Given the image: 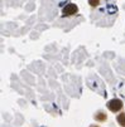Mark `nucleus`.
Returning <instances> with one entry per match:
<instances>
[{
    "mask_svg": "<svg viewBox=\"0 0 125 127\" xmlns=\"http://www.w3.org/2000/svg\"><path fill=\"white\" fill-rule=\"evenodd\" d=\"M118 122H119L123 127H125V115H124V113L118 116Z\"/></svg>",
    "mask_w": 125,
    "mask_h": 127,
    "instance_id": "7ed1b4c3",
    "label": "nucleus"
},
{
    "mask_svg": "<svg viewBox=\"0 0 125 127\" xmlns=\"http://www.w3.org/2000/svg\"><path fill=\"white\" fill-rule=\"evenodd\" d=\"M108 107H109V110L113 111V112H116V111H120L121 110V107H123V102L120 99H111L109 101L108 103Z\"/></svg>",
    "mask_w": 125,
    "mask_h": 127,
    "instance_id": "f257e3e1",
    "label": "nucleus"
},
{
    "mask_svg": "<svg viewBox=\"0 0 125 127\" xmlns=\"http://www.w3.org/2000/svg\"><path fill=\"white\" fill-rule=\"evenodd\" d=\"M88 4L91 6H97L99 5V0H88Z\"/></svg>",
    "mask_w": 125,
    "mask_h": 127,
    "instance_id": "39448f33",
    "label": "nucleus"
},
{
    "mask_svg": "<svg viewBox=\"0 0 125 127\" xmlns=\"http://www.w3.org/2000/svg\"><path fill=\"white\" fill-rule=\"evenodd\" d=\"M95 118H96L97 121H105V120H106V115L102 113V112H100V113H97V115L95 116Z\"/></svg>",
    "mask_w": 125,
    "mask_h": 127,
    "instance_id": "20e7f679",
    "label": "nucleus"
},
{
    "mask_svg": "<svg viewBox=\"0 0 125 127\" xmlns=\"http://www.w3.org/2000/svg\"><path fill=\"white\" fill-rule=\"evenodd\" d=\"M77 6L75 4H68L66 5V8L63 9V15H72V14H76L77 13Z\"/></svg>",
    "mask_w": 125,
    "mask_h": 127,
    "instance_id": "f03ea898",
    "label": "nucleus"
}]
</instances>
